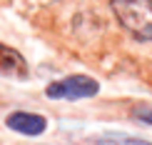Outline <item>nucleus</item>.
<instances>
[{
	"label": "nucleus",
	"mask_w": 152,
	"mask_h": 145,
	"mask_svg": "<svg viewBox=\"0 0 152 145\" xmlns=\"http://www.w3.org/2000/svg\"><path fill=\"white\" fill-rule=\"evenodd\" d=\"M87 145H152L150 140H142V138H132L125 133H102L85 140Z\"/></svg>",
	"instance_id": "5"
},
{
	"label": "nucleus",
	"mask_w": 152,
	"mask_h": 145,
	"mask_svg": "<svg viewBox=\"0 0 152 145\" xmlns=\"http://www.w3.org/2000/svg\"><path fill=\"white\" fill-rule=\"evenodd\" d=\"M110 8L130 38L140 43L152 40V0H110Z\"/></svg>",
	"instance_id": "1"
},
{
	"label": "nucleus",
	"mask_w": 152,
	"mask_h": 145,
	"mask_svg": "<svg viewBox=\"0 0 152 145\" xmlns=\"http://www.w3.org/2000/svg\"><path fill=\"white\" fill-rule=\"evenodd\" d=\"M135 118L145 125H152V105H137L135 108Z\"/></svg>",
	"instance_id": "6"
},
{
	"label": "nucleus",
	"mask_w": 152,
	"mask_h": 145,
	"mask_svg": "<svg viewBox=\"0 0 152 145\" xmlns=\"http://www.w3.org/2000/svg\"><path fill=\"white\" fill-rule=\"evenodd\" d=\"M0 78L8 80H28L30 78V65L20 50L12 45L0 43Z\"/></svg>",
	"instance_id": "4"
},
{
	"label": "nucleus",
	"mask_w": 152,
	"mask_h": 145,
	"mask_svg": "<svg viewBox=\"0 0 152 145\" xmlns=\"http://www.w3.org/2000/svg\"><path fill=\"white\" fill-rule=\"evenodd\" d=\"M48 118L35 110H12L5 118V128L23 138H40L48 133Z\"/></svg>",
	"instance_id": "3"
},
{
	"label": "nucleus",
	"mask_w": 152,
	"mask_h": 145,
	"mask_svg": "<svg viewBox=\"0 0 152 145\" xmlns=\"http://www.w3.org/2000/svg\"><path fill=\"white\" fill-rule=\"evenodd\" d=\"M100 93V83L90 75H67V78L53 80L45 88L48 100H67V103H77V100H90Z\"/></svg>",
	"instance_id": "2"
}]
</instances>
